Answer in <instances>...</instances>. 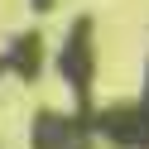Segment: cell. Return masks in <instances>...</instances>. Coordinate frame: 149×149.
Returning a JSON list of instances; mask_svg holds the SVG:
<instances>
[{"instance_id": "obj_1", "label": "cell", "mask_w": 149, "mask_h": 149, "mask_svg": "<svg viewBox=\"0 0 149 149\" xmlns=\"http://www.w3.org/2000/svg\"><path fill=\"white\" fill-rule=\"evenodd\" d=\"M58 72L72 82L77 101L87 106V91H91V24H87V19L72 24L68 43H63V53H58Z\"/></svg>"}, {"instance_id": "obj_2", "label": "cell", "mask_w": 149, "mask_h": 149, "mask_svg": "<svg viewBox=\"0 0 149 149\" xmlns=\"http://www.w3.org/2000/svg\"><path fill=\"white\" fill-rule=\"evenodd\" d=\"M116 144L125 149H149V87H144V101L139 106H125V111H111V116L96 120Z\"/></svg>"}, {"instance_id": "obj_3", "label": "cell", "mask_w": 149, "mask_h": 149, "mask_svg": "<svg viewBox=\"0 0 149 149\" xmlns=\"http://www.w3.org/2000/svg\"><path fill=\"white\" fill-rule=\"evenodd\" d=\"M34 149H87V125L43 111L34 120Z\"/></svg>"}, {"instance_id": "obj_4", "label": "cell", "mask_w": 149, "mask_h": 149, "mask_svg": "<svg viewBox=\"0 0 149 149\" xmlns=\"http://www.w3.org/2000/svg\"><path fill=\"white\" fill-rule=\"evenodd\" d=\"M10 68H19L24 77H34V72H39V39H34V34H24V39L15 43V53H10Z\"/></svg>"}, {"instance_id": "obj_5", "label": "cell", "mask_w": 149, "mask_h": 149, "mask_svg": "<svg viewBox=\"0 0 149 149\" xmlns=\"http://www.w3.org/2000/svg\"><path fill=\"white\" fill-rule=\"evenodd\" d=\"M48 5H53V0H34V10H48Z\"/></svg>"}]
</instances>
